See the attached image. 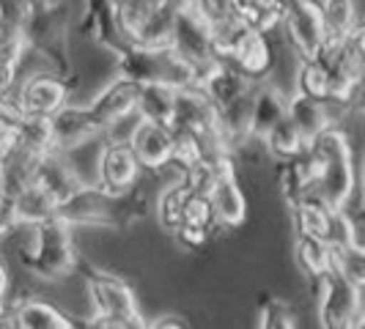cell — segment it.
Returning <instances> with one entry per match:
<instances>
[{"label": "cell", "instance_id": "obj_1", "mask_svg": "<svg viewBox=\"0 0 365 329\" xmlns=\"http://www.w3.org/2000/svg\"><path fill=\"white\" fill-rule=\"evenodd\" d=\"M135 93L138 85L115 77L105 91L99 93L86 108H63L50 115L53 127V148L55 151H69L74 146H83L96 135H105L115 124H121L127 115L135 113Z\"/></svg>", "mask_w": 365, "mask_h": 329}, {"label": "cell", "instance_id": "obj_2", "mask_svg": "<svg viewBox=\"0 0 365 329\" xmlns=\"http://www.w3.org/2000/svg\"><path fill=\"white\" fill-rule=\"evenodd\" d=\"M308 154L316 164V195L329 209H346L354 189V160L349 137L338 127L322 129L311 143Z\"/></svg>", "mask_w": 365, "mask_h": 329}, {"label": "cell", "instance_id": "obj_3", "mask_svg": "<svg viewBox=\"0 0 365 329\" xmlns=\"http://www.w3.org/2000/svg\"><path fill=\"white\" fill-rule=\"evenodd\" d=\"M118 77L135 85H168V88H187L198 83L195 69L168 44H132L129 41L115 55Z\"/></svg>", "mask_w": 365, "mask_h": 329}, {"label": "cell", "instance_id": "obj_4", "mask_svg": "<svg viewBox=\"0 0 365 329\" xmlns=\"http://www.w3.org/2000/svg\"><path fill=\"white\" fill-rule=\"evenodd\" d=\"M25 47L44 55L55 66L58 77H72V55H69V6L44 0L31 6L25 19Z\"/></svg>", "mask_w": 365, "mask_h": 329}, {"label": "cell", "instance_id": "obj_5", "mask_svg": "<svg viewBox=\"0 0 365 329\" xmlns=\"http://www.w3.org/2000/svg\"><path fill=\"white\" fill-rule=\"evenodd\" d=\"M190 132L206 154H220V151H231L225 132L220 124V113L215 102L206 96L201 85H187L176 91V110H173V127Z\"/></svg>", "mask_w": 365, "mask_h": 329}, {"label": "cell", "instance_id": "obj_6", "mask_svg": "<svg viewBox=\"0 0 365 329\" xmlns=\"http://www.w3.org/2000/svg\"><path fill=\"white\" fill-rule=\"evenodd\" d=\"M34 228H36L34 244L22 253L28 272H34L41 280H61V277L72 274L77 269V256L72 250L69 225L53 217L38 222Z\"/></svg>", "mask_w": 365, "mask_h": 329}, {"label": "cell", "instance_id": "obj_7", "mask_svg": "<svg viewBox=\"0 0 365 329\" xmlns=\"http://www.w3.org/2000/svg\"><path fill=\"white\" fill-rule=\"evenodd\" d=\"M173 11L168 0H118L115 25L132 44H168Z\"/></svg>", "mask_w": 365, "mask_h": 329}, {"label": "cell", "instance_id": "obj_8", "mask_svg": "<svg viewBox=\"0 0 365 329\" xmlns=\"http://www.w3.org/2000/svg\"><path fill=\"white\" fill-rule=\"evenodd\" d=\"M319 327L322 329H360L363 321V288L349 283L344 274L327 272L319 280Z\"/></svg>", "mask_w": 365, "mask_h": 329}, {"label": "cell", "instance_id": "obj_9", "mask_svg": "<svg viewBox=\"0 0 365 329\" xmlns=\"http://www.w3.org/2000/svg\"><path fill=\"white\" fill-rule=\"evenodd\" d=\"M168 47H173L182 55L198 77L217 61L215 47H212V28L190 3L173 11V22L168 31Z\"/></svg>", "mask_w": 365, "mask_h": 329}, {"label": "cell", "instance_id": "obj_10", "mask_svg": "<svg viewBox=\"0 0 365 329\" xmlns=\"http://www.w3.org/2000/svg\"><path fill=\"white\" fill-rule=\"evenodd\" d=\"M280 11V28L299 58H319L327 47L319 0H274Z\"/></svg>", "mask_w": 365, "mask_h": 329}, {"label": "cell", "instance_id": "obj_11", "mask_svg": "<svg viewBox=\"0 0 365 329\" xmlns=\"http://www.w3.org/2000/svg\"><path fill=\"white\" fill-rule=\"evenodd\" d=\"M212 160L215 176L209 182V201H212V212H215V222L225 225V228H239L247 214V203L242 195L237 176H234V160L231 151H220V154H206Z\"/></svg>", "mask_w": 365, "mask_h": 329}, {"label": "cell", "instance_id": "obj_12", "mask_svg": "<svg viewBox=\"0 0 365 329\" xmlns=\"http://www.w3.org/2000/svg\"><path fill=\"white\" fill-rule=\"evenodd\" d=\"M86 272V283L91 291V302L96 315L102 318H113V321H127L132 315H138V299L127 283L115 274L99 272L93 266H83Z\"/></svg>", "mask_w": 365, "mask_h": 329}, {"label": "cell", "instance_id": "obj_13", "mask_svg": "<svg viewBox=\"0 0 365 329\" xmlns=\"http://www.w3.org/2000/svg\"><path fill=\"white\" fill-rule=\"evenodd\" d=\"M69 99V85L58 74H36L22 83L17 93V105L22 115H36V118H50L66 105Z\"/></svg>", "mask_w": 365, "mask_h": 329}, {"label": "cell", "instance_id": "obj_14", "mask_svg": "<svg viewBox=\"0 0 365 329\" xmlns=\"http://www.w3.org/2000/svg\"><path fill=\"white\" fill-rule=\"evenodd\" d=\"M96 173H99V184H96L99 189H105L108 195H124L127 189H132L138 184L140 164H138L127 143L113 140L102 148Z\"/></svg>", "mask_w": 365, "mask_h": 329}, {"label": "cell", "instance_id": "obj_15", "mask_svg": "<svg viewBox=\"0 0 365 329\" xmlns=\"http://www.w3.org/2000/svg\"><path fill=\"white\" fill-rule=\"evenodd\" d=\"M127 146H129V151L135 154V160H138L140 167H146V170H160V167H165V164L170 162L173 129L140 118V121L132 127V135H129Z\"/></svg>", "mask_w": 365, "mask_h": 329}, {"label": "cell", "instance_id": "obj_16", "mask_svg": "<svg viewBox=\"0 0 365 329\" xmlns=\"http://www.w3.org/2000/svg\"><path fill=\"white\" fill-rule=\"evenodd\" d=\"M31 184H36L44 192H50L58 203L72 198L74 192L83 187L80 179H77V173L72 170V164L66 162L63 151H47V154H41L36 160V164H34Z\"/></svg>", "mask_w": 365, "mask_h": 329}, {"label": "cell", "instance_id": "obj_17", "mask_svg": "<svg viewBox=\"0 0 365 329\" xmlns=\"http://www.w3.org/2000/svg\"><path fill=\"white\" fill-rule=\"evenodd\" d=\"M80 33L93 38L99 47H105L108 53L118 55L129 41L121 36L118 25H115V9L110 6V0H86V14L80 22Z\"/></svg>", "mask_w": 365, "mask_h": 329}, {"label": "cell", "instance_id": "obj_18", "mask_svg": "<svg viewBox=\"0 0 365 329\" xmlns=\"http://www.w3.org/2000/svg\"><path fill=\"white\" fill-rule=\"evenodd\" d=\"M239 72L256 83H264L269 74H272L274 66V55H272V44H269V33H258V31H250L247 36L242 38L234 55L228 58Z\"/></svg>", "mask_w": 365, "mask_h": 329}, {"label": "cell", "instance_id": "obj_19", "mask_svg": "<svg viewBox=\"0 0 365 329\" xmlns=\"http://www.w3.org/2000/svg\"><path fill=\"white\" fill-rule=\"evenodd\" d=\"M9 327L11 329H77L72 318L63 310L44 299H22L9 313Z\"/></svg>", "mask_w": 365, "mask_h": 329}, {"label": "cell", "instance_id": "obj_20", "mask_svg": "<svg viewBox=\"0 0 365 329\" xmlns=\"http://www.w3.org/2000/svg\"><path fill=\"white\" fill-rule=\"evenodd\" d=\"M286 105L289 99L269 83H258L253 102H250V137H264L269 129L286 118Z\"/></svg>", "mask_w": 365, "mask_h": 329}, {"label": "cell", "instance_id": "obj_21", "mask_svg": "<svg viewBox=\"0 0 365 329\" xmlns=\"http://www.w3.org/2000/svg\"><path fill=\"white\" fill-rule=\"evenodd\" d=\"M58 212V201L50 192H44L36 184H28L9 206V225H38L44 219H53Z\"/></svg>", "mask_w": 365, "mask_h": 329}, {"label": "cell", "instance_id": "obj_22", "mask_svg": "<svg viewBox=\"0 0 365 329\" xmlns=\"http://www.w3.org/2000/svg\"><path fill=\"white\" fill-rule=\"evenodd\" d=\"M322 9V22H324V36L327 47L341 44L360 28V14H357V0H319Z\"/></svg>", "mask_w": 365, "mask_h": 329}, {"label": "cell", "instance_id": "obj_23", "mask_svg": "<svg viewBox=\"0 0 365 329\" xmlns=\"http://www.w3.org/2000/svg\"><path fill=\"white\" fill-rule=\"evenodd\" d=\"M294 209V228L297 234H308L322 241H332V231H335V212L327 203H322L319 198H302L292 206Z\"/></svg>", "mask_w": 365, "mask_h": 329}, {"label": "cell", "instance_id": "obj_24", "mask_svg": "<svg viewBox=\"0 0 365 329\" xmlns=\"http://www.w3.org/2000/svg\"><path fill=\"white\" fill-rule=\"evenodd\" d=\"M280 187H283V195L292 206L297 201H302V198L316 195V164H313V157L308 154V148L283 162Z\"/></svg>", "mask_w": 365, "mask_h": 329}, {"label": "cell", "instance_id": "obj_25", "mask_svg": "<svg viewBox=\"0 0 365 329\" xmlns=\"http://www.w3.org/2000/svg\"><path fill=\"white\" fill-rule=\"evenodd\" d=\"M286 118H289L294 127H297V132L305 137V143H311L322 129L332 127L327 102H316V99H308V96H302V93H294L292 99H289V105H286Z\"/></svg>", "mask_w": 365, "mask_h": 329}, {"label": "cell", "instance_id": "obj_26", "mask_svg": "<svg viewBox=\"0 0 365 329\" xmlns=\"http://www.w3.org/2000/svg\"><path fill=\"white\" fill-rule=\"evenodd\" d=\"M135 110L140 118L173 127V110H176V88L168 85H138L135 93Z\"/></svg>", "mask_w": 365, "mask_h": 329}, {"label": "cell", "instance_id": "obj_27", "mask_svg": "<svg viewBox=\"0 0 365 329\" xmlns=\"http://www.w3.org/2000/svg\"><path fill=\"white\" fill-rule=\"evenodd\" d=\"M297 93L316 99V102H329V69L322 55L319 58H299Z\"/></svg>", "mask_w": 365, "mask_h": 329}, {"label": "cell", "instance_id": "obj_28", "mask_svg": "<svg viewBox=\"0 0 365 329\" xmlns=\"http://www.w3.org/2000/svg\"><path fill=\"white\" fill-rule=\"evenodd\" d=\"M264 146H267V151L272 154L274 160H280V162H286V160H292V157H297V154H302L305 148H308V143H305V137L297 132V127H294L289 118H283V121H277L264 137Z\"/></svg>", "mask_w": 365, "mask_h": 329}, {"label": "cell", "instance_id": "obj_29", "mask_svg": "<svg viewBox=\"0 0 365 329\" xmlns=\"http://www.w3.org/2000/svg\"><path fill=\"white\" fill-rule=\"evenodd\" d=\"M294 253H297L299 269L308 274L311 280H319L329 269V244L322 241V239L308 236V234H297Z\"/></svg>", "mask_w": 365, "mask_h": 329}, {"label": "cell", "instance_id": "obj_30", "mask_svg": "<svg viewBox=\"0 0 365 329\" xmlns=\"http://www.w3.org/2000/svg\"><path fill=\"white\" fill-rule=\"evenodd\" d=\"M234 14H237L250 31L258 33H272L280 25V11L274 0H237L234 3Z\"/></svg>", "mask_w": 365, "mask_h": 329}, {"label": "cell", "instance_id": "obj_31", "mask_svg": "<svg viewBox=\"0 0 365 329\" xmlns=\"http://www.w3.org/2000/svg\"><path fill=\"white\" fill-rule=\"evenodd\" d=\"M22 22L14 19H0V66L17 72L22 55L28 53L25 47V33H22Z\"/></svg>", "mask_w": 365, "mask_h": 329}, {"label": "cell", "instance_id": "obj_32", "mask_svg": "<svg viewBox=\"0 0 365 329\" xmlns=\"http://www.w3.org/2000/svg\"><path fill=\"white\" fill-rule=\"evenodd\" d=\"M187 184L179 179L176 184L165 187L157 198V219L163 225V231H176L182 225V209H184V198H187Z\"/></svg>", "mask_w": 365, "mask_h": 329}, {"label": "cell", "instance_id": "obj_33", "mask_svg": "<svg viewBox=\"0 0 365 329\" xmlns=\"http://www.w3.org/2000/svg\"><path fill=\"white\" fill-rule=\"evenodd\" d=\"M203 157H206V151H203V146L190 135V132L173 129V148H170V162L168 164H176L184 173V170L195 167Z\"/></svg>", "mask_w": 365, "mask_h": 329}, {"label": "cell", "instance_id": "obj_34", "mask_svg": "<svg viewBox=\"0 0 365 329\" xmlns=\"http://www.w3.org/2000/svg\"><path fill=\"white\" fill-rule=\"evenodd\" d=\"M182 222H192V225H201V228H212L215 212H212V201H209L206 192H195V189L187 192L184 209H182Z\"/></svg>", "mask_w": 365, "mask_h": 329}, {"label": "cell", "instance_id": "obj_35", "mask_svg": "<svg viewBox=\"0 0 365 329\" xmlns=\"http://www.w3.org/2000/svg\"><path fill=\"white\" fill-rule=\"evenodd\" d=\"M258 329H297L292 310L280 299H264Z\"/></svg>", "mask_w": 365, "mask_h": 329}, {"label": "cell", "instance_id": "obj_36", "mask_svg": "<svg viewBox=\"0 0 365 329\" xmlns=\"http://www.w3.org/2000/svg\"><path fill=\"white\" fill-rule=\"evenodd\" d=\"M234 3H237V0H190V6H192L209 25L231 17V14H234Z\"/></svg>", "mask_w": 365, "mask_h": 329}, {"label": "cell", "instance_id": "obj_37", "mask_svg": "<svg viewBox=\"0 0 365 329\" xmlns=\"http://www.w3.org/2000/svg\"><path fill=\"white\" fill-rule=\"evenodd\" d=\"M176 241L182 244L184 250H201L209 239V228H201V225H192V222H182L176 231H173Z\"/></svg>", "mask_w": 365, "mask_h": 329}, {"label": "cell", "instance_id": "obj_38", "mask_svg": "<svg viewBox=\"0 0 365 329\" xmlns=\"http://www.w3.org/2000/svg\"><path fill=\"white\" fill-rule=\"evenodd\" d=\"M77 329H121V321H113V318H102V315H93L91 321H86L83 327Z\"/></svg>", "mask_w": 365, "mask_h": 329}, {"label": "cell", "instance_id": "obj_39", "mask_svg": "<svg viewBox=\"0 0 365 329\" xmlns=\"http://www.w3.org/2000/svg\"><path fill=\"white\" fill-rule=\"evenodd\" d=\"M148 329H187L179 321V318H168V315H163V318H157L154 324H148Z\"/></svg>", "mask_w": 365, "mask_h": 329}, {"label": "cell", "instance_id": "obj_40", "mask_svg": "<svg viewBox=\"0 0 365 329\" xmlns=\"http://www.w3.org/2000/svg\"><path fill=\"white\" fill-rule=\"evenodd\" d=\"M14 74L17 72H11V69H3V66H0V99L9 93L11 83H14Z\"/></svg>", "mask_w": 365, "mask_h": 329}, {"label": "cell", "instance_id": "obj_41", "mask_svg": "<svg viewBox=\"0 0 365 329\" xmlns=\"http://www.w3.org/2000/svg\"><path fill=\"white\" fill-rule=\"evenodd\" d=\"M121 329H148V324H146V318L138 313V315H132L127 321H121Z\"/></svg>", "mask_w": 365, "mask_h": 329}, {"label": "cell", "instance_id": "obj_42", "mask_svg": "<svg viewBox=\"0 0 365 329\" xmlns=\"http://www.w3.org/2000/svg\"><path fill=\"white\" fill-rule=\"evenodd\" d=\"M6 286H9V277H6V266L0 263V313H3V299H6Z\"/></svg>", "mask_w": 365, "mask_h": 329}, {"label": "cell", "instance_id": "obj_43", "mask_svg": "<svg viewBox=\"0 0 365 329\" xmlns=\"http://www.w3.org/2000/svg\"><path fill=\"white\" fill-rule=\"evenodd\" d=\"M0 236H3V234H0Z\"/></svg>", "mask_w": 365, "mask_h": 329}]
</instances>
